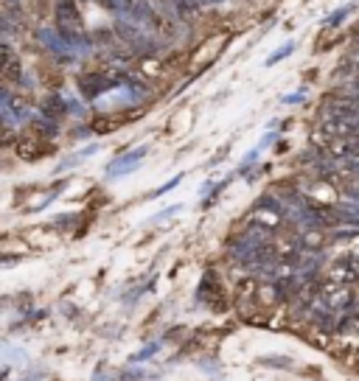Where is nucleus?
Listing matches in <instances>:
<instances>
[{"instance_id": "2eb2a0df", "label": "nucleus", "mask_w": 359, "mask_h": 381, "mask_svg": "<svg viewBox=\"0 0 359 381\" xmlns=\"http://www.w3.org/2000/svg\"><path fill=\"white\" fill-rule=\"evenodd\" d=\"M292 51H295V45H292V42H286V45H283V48H281V51H275V53H272V56H269V59H267V65H275V62H281V59H283V56H290V53H292Z\"/></svg>"}, {"instance_id": "423d86ee", "label": "nucleus", "mask_w": 359, "mask_h": 381, "mask_svg": "<svg viewBox=\"0 0 359 381\" xmlns=\"http://www.w3.org/2000/svg\"><path fill=\"white\" fill-rule=\"evenodd\" d=\"M118 34L126 40V45H129L132 51H143V53L152 51V40L140 31L137 23H118Z\"/></svg>"}, {"instance_id": "f3484780", "label": "nucleus", "mask_w": 359, "mask_h": 381, "mask_svg": "<svg viewBox=\"0 0 359 381\" xmlns=\"http://www.w3.org/2000/svg\"><path fill=\"white\" fill-rule=\"evenodd\" d=\"M348 367H353L356 373H359V345L353 348V353H351V359H348Z\"/></svg>"}, {"instance_id": "9b49d317", "label": "nucleus", "mask_w": 359, "mask_h": 381, "mask_svg": "<svg viewBox=\"0 0 359 381\" xmlns=\"http://www.w3.org/2000/svg\"><path fill=\"white\" fill-rule=\"evenodd\" d=\"M96 151H99V146H85L82 151H76V155H70L59 169H74V166H79L85 158H90V155H96Z\"/></svg>"}, {"instance_id": "4be33fe9", "label": "nucleus", "mask_w": 359, "mask_h": 381, "mask_svg": "<svg viewBox=\"0 0 359 381\" xmlns=\"http://www.w3.org/2000/svg\"><path fill=\"white\" fill-rule=\"evenodd\" d=\"M208 3H222V0H208Z\"/></svg>"}, {"instance_id": "6ab92c4d", "label": "nucleus", "mask_w": 359, "mask_h": 381, "mask_svg": "<svg viewBox=\"0 0 359 381\" xmlns=\"http://www.w3.org/2000/svg\"><path fill=\"white\" fill-rule=\"evenodd\" d=\"M283 101H286V104H298V101H303V96H301V93H298V96H286Z\"/></svg>"}, {"instance_id": "dca6fc26", "label": "nucleus", "mask_w": 359, "mask_h": 381, "mask_svg": "<svg viewBox=\"0 0 359 381\" xmlns=\"http://www.w3.org/2000/svg\"><path fill=\"white\" fill-rule=\"evenodd\" d=\"M345 15H348V9H340V12H334V15H331V17H328V26H331V28H334V26H337V23H340V20H342V17H345Z\"/></svg>"}, {"instance_id": "9d476101", "label": "nucleus", "mask_w": 359, "mask_h": 381, "mask_svg": "<svg viewBox=\"0 0 359 381\" xmlns=\"http://www.w3.org/2000/svg\"><path fill=\"white\" fill-rule=\"evenodd\" d=\"M42 112H45V115H48L51 121H56V118H62V115L67 112V104H62V101H59L56 96H51V99H48L45 104H42Z\"/></svg>"}, {"instance_id": "6e6552de", "label": "nucleus", "mask_w": 359, "mask_h": 381, "mask_svg": "<svg viewBox=\"0 0 359 381\" xmlns=\"http://www.w3.org/2000/svg\"><path fill=\"white\" fill-rule=\"evenodd\" d=\"M301 247H303V253H320V250L326 247V227H323V224L303 227V233H301Z\"/></svg>"}, {"instance_id": "7ed1b4c3", "label": "nucleus", "mask_w": 359, "mask_h": 381, "mask_svg": "<svg viewBox=\"0 0 359 381\" xmlns=\"http://www.w3.org/2000/svg\"><path fill=\"white\" fill-rule=\"evenodd\" d=\"M115 82H118L115 76H107V73H85V76H79V93L85 99H99Z\"/></svg>"}, {"instance_id": "5701e85b", "label": "nucleus", "mask_w": 359, "mask_h": 381, "mask_svg": "<svg viewBox=\"0 0 359 381\" xmlns=\"http://www.w3.org/2000/svg\"><path fill=\"white\" fill-rule=\"evenodd\" d=\"M356 85H359V82H356Z\"/></svg>"}, {"instance_id": "1a4fd4ad", "label": "nucleus", "mask_w": 359, "mask_h": 381, "mask_svg": "<svg viewBox=\"0 0 359 381\" xmlns=\"http://www.w3.org/2000/svg\"><path fill=\"white\" fill-rule=\"evenodd\" d=\"M219 294H222V286L217 283V275L208 272V275H205V280H202V286H199V297H202V300H208L213 309H225V300H222Z\"/></svg>"}, {"instance_id": "412c9836", "label": "nucleus", "mask_w": 359, "mask_h": 381, "mask_svg": "<svg viewBox=\"0 0 359 381\" xmlns=\"http://www.w3.org/2000/svg\"><path fill=\"white\" fill-rule=\"evenodd\" d=\"M6 373H9L6 367H3V370H0V381H3V378H6Z\"/></svg>"}, {"instance_id": "f8f14e48", "label": "nucleus", "mask_w": 359, "mask_h": 381, "mask_svg": "<svg viewBox=\"0 0 359 381\" xmlns=\"http://www.w3.org/2000/svg\"><path fill=\"white\" fill-rule=\"evenodd\" d=\"M258 362H261V364H269V367H283V370L292 367V359H290V356H261Z\"/></svg>"}, {"instance_id": "aec40b11", "label": "nucleus", "mask_w": 359, "mask_h": 381, "mask_svg": "<svg viewBox=\"0 0 359 381\" xmlns=\"http://www.w3.org/2000/svg\"><path fill=\"white\" fill-rule=\"evenodd\" d=\"M26 381H40V373H31V375H28Z\"/></svg>"}, {"instance_id": "0eeeda50", "label": "nucleus", "mask_w": 359, "mask_h": 381, "mask_svg": "<svg viewBox=\"0 0 359 381\" xmlns=\"http://www.w3.org/2000/svg\"><path fill=\"white\" fill-rule=\"evenodd\" d=\"M140 158H147V146H137L135 151H126L124 158H118L115 163H110V169H107V174L110 177H118V174H126V171H132L137 163H140Z\"/></svg>"}, {"instance_id": "ddd939ff", "label": "nucleus", "mask_w": 359, "mask_h": 381, "mask_svg": "<svg viewBox=\"0 0 359 381\" xmlns=\"http://www.w3.org/2000/svg\"><path fill=\"white\" fill-rule=\"evenodd\" d=\"M115 126H118L115 121H110V118H101V115H99V118H93V124H90V129H93V132H99V135H104V132H112Z\"/></svg>"}, {"instance_id": "f257e3e1", "label": "nucleus", "mask_w": 359, "mask_h": 381, "mask_svg": "<svg viewBox=\"0 0 359 381\" xmlns=\"http://www.w3.org/2000/svg\"><path fill=\"white\" fill-rule=\"evenodd\" d=\"M56 31L67 40V45H87L85 37V20L76 6V0H59L56 3Z\"/></svg>"}, {"instance_id": "20e7f679", "label": "nucleus", "mask_w": 359, "mask_h": 381, "mask_svg": "<svg viewBox=\"0 0 359 381\" xmlns=\"http://www.w3.org/2000/svg\"><path fill=\"white\" fill-rule=\"evenodd\" d=\"M17 155L23 158V160H40L45 151H51V146L40 137V135H34V132H28V135H23L20 140H17Z\"/></svg>"}, {"instance_id": "39448f33", "label": "nucleus", "mask_w": 359, "mask_h": 381, "mask_svg": "<svg viewBox=\"0 0 359 381\" xmlns=\"http://www.w3.org/2000/svg\"><path fill=\"white\" fill-rule=\"evenodd\" d=\"M0 79L6 82H23V70H20V59L9 45H0Z\"/></svg>"}, {"instance_id": "4468645a", "label": "nucleus", "mask_w": 359, "mask_h": 381, "mask_svg": "<svg viewBox=\"0 0 359 381\" xmlns=\"http://www.w3.org/2000/svg\"><path fill=\"white\" fill-rule=\"evenodd\" d=\"M174 6L183 12V15H194L199 9V0H174Z\"/></svg>"}, {"instance_id": "a211bd4d", "label": "nucleus", "mask_w": 359, "mask_h": 381, "mask_svg": "<svg viewBox=\"0 0 359 381\" xmlns=\"http://www.w3.org/2000/svg\"><path fill=\"white\" fill-rule=\"evenodd\" d=\"M158 350V345H152V348H147V350H143V353H137V356H132L129 362H140V359H147V356H152Z\"/></svg>"}, {"instance_id": "f03ea898", "label": "nucleus", "mask_w": 359, "mask_h": 381, "mask_svg": "<svg viewBox=\"0 0 359 381\" xmlns=\"http://www.w3.org/2000/svg\"><path fill=\"white\" fill-rule=\"evenodd\" d=\"M326 280L342 283V286H356V283H359V258H353V255L337 258V261L326 269Z\"/></svg>"}]
</instances>
